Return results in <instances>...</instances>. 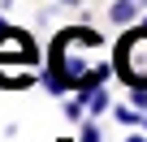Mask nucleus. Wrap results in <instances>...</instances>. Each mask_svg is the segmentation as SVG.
<instances>
[{"label":"nucleus","instance_id":"0eeeda50","mask_svg":"<svg viewBox=\"0 0 147 142\" xmlns=\"http://www.w3.org/2000/svg\"><path fill=\"white\" fill-rule=\"evenodd\" d=\"M125 142H147V133H130V138H125Z\"/></svg>","mask_w":147,"mask_h":142},{"label":"nucleus","instance_id":"7ed1b4c3","mask_svg":"<svg viewBox=\"0 0 147 142\" xmlns=\"http://www.w3.org/2000/svg\"><path fill=\"white\" fill-rule=\"evenodd\" d=\"M113 65L125 86H147V22L121 26V39L113 47Z\"/></svg>","mask_w":147,"mask_h":142},{"label":"nucleus","instance_id":"20e7f679","mask_svg":"<svg viewBox=\"0 0 147 142\" xmlns=\"http://www.w3.org/2000/svg\"><path fill=\"white\" fill-rule=\"evenodd\" d=\"M108 22L113 26H134V22H143V5L138 0H117L108 9Z\"/></svg>","mask_w":147,"mask_h":142},{"label":"nucleus","instance_id":"1a4fd4ad","mask_svg":"<svg viewBox=\"0 0 147 142\" xmlns=\"http://www.w3.org/2000/svg\"><path fill=\"white\" fill-rule=\"evenodd\" d=\"M138 5H147V0H138Z\"/></svg>","mask_w":147,"mask_h":142},{"label":"nucleus","instance_id":"6e6552de","mask_svg":"<svg viewBox=\"0 0 147 142\" xmlns=\"http://www.w3.org/2000/svg\"><path fill=\"white\" fill-rule=\"evenodd\" d=\"M143 22H147V9H143Z\"/></svg>","mask_w":147,"mask_h":142},{"label":"nucleus","instance_id":"423d86ee","mask_svg":"<svg viewBox=\"0 0 147 142\" xmlns=\"http://www.w3.org/2000/svg\"><path fill=\"white\" fill-rule=\"evenodd\" d=\"M78 142H104V125H100V116L82 121V129H78Z\"/></svg>","mask_w":147,"mask_h":142},{"label":"nucleus","instance_id":"f03ea898","mask_svg":"<svg viewBox=\"0 0 147 142\" xmlns=\"http://www.w3.org/2000/svg\"><path fill=\"white\" fill-rule=\"evenodd\" d=\"M35 65H39V47H35V39H30L26 30L5 26V30H0V86L18 91V86L39 82V78H35Z\"/></svg>","mask_w":147,"mask_h":142},{"label":"nucleus","instance_id":"39448f33","mask_svg":"<svg viewBox=\"0 0 147 142\" xmlns=\"http://www.w3.org/2000/svg\"><path fill=\"white\" fill-rule=\"evenodd\" d=\"M87 95V116H104L108 112V91L104 86H91V91H82Z\"/></svg>","mask_w":147,"mask_h":142},{"label":"nucleus","instance_id":"f257e3e1","mask_svg":"<svg viewBox=\"0 0 147 142\" xmlns=\"http://www.w3.org/2000/svg\"><path fill=\"white\" fill-rule=\"evenodd\" d=\"M56 73L69 82V91H91V86H104L117 65L104 56V39L87 26H65L56 39H52V65Z\"/></svg>","mask_w":147,"mask_h":142}]
</instances>
